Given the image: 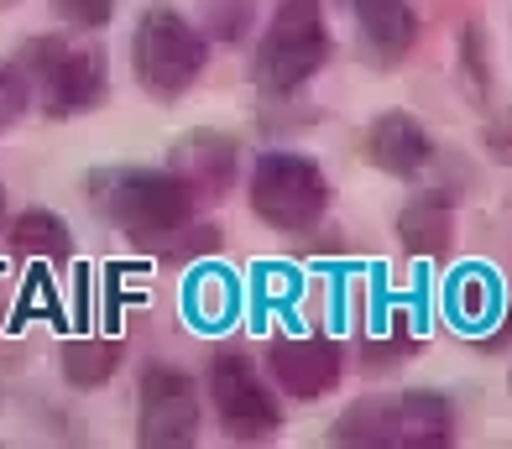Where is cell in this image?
Listing matches in <instances>:
<instances>
[{"label":"cell","mask_w":512,"mask_h":449,"mask_svg":"<svg viewBox=\"0 0 512 449\" xmlns=\"http://www.w3.org/2000/svg\"><path fill=\"white\" fill-rule=\"evenodd\" d=\"M95 204L100 215L126 235V241L162 251L178 230L194 225V188L183 183L173 168H115L95 173Z\"/></svg>","instance_id":"1"},{"label":"cell","mask_w":512,"mask_h":449,"mask_svg":"<svg viewBox=\"0 0 512 449\" xmlns=\"http://www.w3.org/2000/svg\"><path fill=\"white\" fill-rule=\"evenodd\" d=\"M330 444L351 449H445L455 444V408L445 392H403V397H361L351 403L335 429Z\"/></svg>","instance_id":"2"},{"label":"cell","mask_w":512,"mask_h":449,"mask_svg":"<svg viewBox=\"0 0 512 449\" xmlns=\"http://www.w3.org/2000/svg\"><path fill=\"white\" fill-rule=\"evenodd\" d=\"M16 68L27 79V94L42 115L68 121V115H84L100 105L105 94V53L74 37H32L21 42Z\"/></svg>","instance_id":"3"},{"label":"cell","mask_w":512,"mask_h":449,"mask_svg":"<svg viewBox=\"0 0 512 449\" xmlns=\"http://www.w3.org/2000/svg\"><path fill=\"white\" fill-rule=\"evenodd\" d=\"M330 53L335 42L324 27L319 0H283L267 21L262 47H256V89L272 94V100H288L330 63Z\"/></svg>","instance_id":"4"},{"label":"cell","mask_w":512,"mask_h":449,"mask_svg":"<svg viewBox=\"0 0 512 449\" xmlns=\"http://www.w3.org/2000/svg\"><path fill=\"white\" fill-rule=\"evenodd\" d=\"M209 63V42L189 16L173 6H147L131 32V68L152 100H178L183 89H194Z\"/></svg>","instance_id":"5"},{"label":"cell","mask_w":512,"mask_h":449,"mask_svg":"<svg viewBox=\"0 0 512 449\" xmlns=\"http://www.w3.org/2000/svg\"><path fill=\"white\" fill-rule=\"evenodd\" d=\"M251 209L272 230H309L330 209V178L304 152H262L251 168Z\"/></svg>","instance_id":"6"},{"label":"cell","mask_w":512,"mask_h":449,"mask_svg":"<svg viewBox=\"0 0 512 449\" xmlns=\"http://www.w3.org/2000/svg\"><path fill=\"white\" fill-rule=\"evenodd\" d=\"M209 403H215L225 434L236 444H267L283 429V408H277V397L262 387V376L251 371L241 350H220L209 361Z\"/></svg>","instance_id":"7"},{"label":"cell","mask_w":512,"mask_h":449,"mask_svg":"<svg viewBox=\"0 0 512 449\" xmlns=\"http://www.w3.org/2000/svg\"><path fill=\"white\" fill-rule=\"evenodd\" d=\"M136 444L142 449H189L199 444V387L173 366L142 371L136 397Z\"/></svg>","instance_id":"8"},{"label":"cell","mask_w":512,"mask_h":449,"mask_svg":"<svg viewBox=\"0 0 512 449\" xmlns=\"http://www.w3.org/2000/svg\"><path fill=\"white\" fill-rule=\"evenodd\" d=\"M267 371H272L277 392L298 397V403H319L324 392L340 387L345 350L330 335H277L267 345Z\"/></svg>","instance_id":"9"},{"label":"cell","mask_w":512,"mask_h":449,"mask_svg":"<svg viewBox=\"0 0 512 449\" xmlns=\"http://www.w3.org/2000/svg\"><path fill=\"white\" fill-rule=\"evenodd\" d=\"M361 152L366 162L377 173L387 178H418L429 168V157H434V141L424 131V121L408 110H382L377 121L366 126V141H361Z\"/></svg>","instance_id":"10"},{"label":"cell","mask_w":512,"mask_h":449,"mask_svg":"<svg viewBox=\"0 0 512 449\" xmlns=\"http://www.w3.org/2000/svg\"><path fill=\"white\" fill-rule=\"evenodd\" d=\"M356 42L371 68H398L418 47V11L408 0H351Z\"/></svg>","instance_id":"11"},{"label":"cell","mask_w":512,"mask_h":449,"mask_svg":"<svg viewBox=\"0 0 512 449\" xmlns=\"http://www.w3.org/2000/svg\"><path fill=\"white\" fill-rule=\"evenodd\" d=\"M168 168L194 188V199H220L225 188L236 183L241 147H236V136H225V131H189L173 147Z\"/></svg>","instance_id":"12"},{"label":"cell","mask_w":512,"mask_h":449,"mask_svg":"<svg viewBox=\"0 0 512 449\" xmlns=\"http://www.w3.org/2000/svg\"><path fill=\"white\" fill-rule=\"evenodd\" d=\"M398 241H403L408 256H418V262H450V251H455V204H450V194L429 188V194L408 199L403 215H398Z\"/></svg>","instance_id":"13"},{"label":"cell","mask_w":512,"mask_h":449,"mask_svg":"<svg viewBox=\"0 0 512 449\" xmlns=\"http://www.w3.org/2000/svg\"><path fill=\"white\" fill-rule=\"evenodd\" d=\"M11 256L16 262H74V235H68V225L53 215V209H27V215L11 220Z\"/></svg>","instance_id":"14"},{"label":"cell","mask_w":512,"mask_h":449,"mask_svg":"<svg viewBox=\"0 0 512 449\" xmlns=\"http://www.w3.org/2000/svg\"><path fill=\"white\" fill-rule=\"evenodd\" d=\"M115 371H121V340L84 335V340H68V345H63V376H68L79 392L105 387Z\"/></svg>","instance_id":"15"},{"label":"cell","mask_w":512,"mask_h":449,"mask_svg":"<svg viewBox=\"0 0 512 449\" xmlns=\"http://www.w3.org/2000/svg\"><path fill=\"white\" fill-rule=\"evenodd\" d=\"M450 303H455V319L465 324V329H481L486 319H497V282L486 277V272H460L455 277V288H450Z\"/></svg>","instance_id":"16"},{"label":"cell","mask_w":512,"mask_h":449,"mask_svg":"<svg viewBox=\"0 0 512 449\" xmlns=\"http://www.w3.org/2000/svg\"><path fill=\"white\" fill-rule=\"evenodd\" d=\"M460 74H465V84H471L476 100L492 94V63H486V37H481L476 21L460 32Z\"/></svg>","instance_id":"17"},{"label":"cell","mask_w":512,"mask_h":449,"mask_svg":"<svg viewBox=\"0 0 512 449\" xmlns=\"http://www.w3.org/2000/svg\"><path fill=\"white\" fill-rule=\"evenodd\" d=\"M189 319L194 324H225L230 319V288L215 277H204L189 288Z\"/></svg>","instance_id":"18"},{"label":"cell","mask_w":512,"mask_h":449,"mask_svg":"<svg viewBox=\"0 0 512 449\" xmlns=\"http://www.w3.org/2000/svg\"><path fill=\"white\" fill-rule=\"evenodd\" d=\"M32 94H27V79H21V68H6L0 63V131H11L21 115H27Z\"/></svg>","instance_id":"19"},{"label":"cell","mask_w":512,"mask_h":449,"mask_svg":"<svg viewBox=\"0 0 512 449\" xmlns=\"http://www.w3.org/2000/svg\"><path fill=\"white\" fill-rule=\"evenodd\" d=\"M53 11L68 21V27H84V32H100L105 21L115 16V0H53Z\"/></svg>","instance_id":"20"},{"label":"cell","mask_w":512,"mask_h":449,"mask_svg":"<svg viewBox=\"0 0 512 449\" xmlns=\"http://www.w3.org/2000/svg\"><path fill=\"white\" fill-rule=\"evenodd\" d=\"M486 147H492L497 157H512V110H502L492 126H486Z\"/></svg>","instance_id":"21"},{"label":"cell","mask_w":512,"mask_h":449,"mask_svg":"<svg viewBox=\"0 0 512 449\" xmlns=\"http://www.w3.org/2000/svg\"><path fill=\"white\" fill-rule=\"evenodd\" d=\"M0 225H6V188H0Z\"/></svg>","instance_id":"22"},{"label":"cell","mask_w":512,"mask_h":449,"mask_svg":"<svg viewBox=\"0 0 512 449\" xmlns=\"http://www.w3.org/2000/svg\"><path fill=\"white\" fill-rule=\"evenodd\" d=\"M6 6H11V0H0V11H6Z\"/></svg>","instance_id":"23"},{"label":"cell","mask_w":512,"mask_h":449,"mask_svg":"<svg viewBox=\"0 0 512 449\" xmlns=\"http://www.w3.org/2000/svg\"><path fill=\"white\" fill-rule=\"evenodd\" d=\"M507 392H512V376H507Z\"/></svg>","instance_id":"24"}]
</instances>
